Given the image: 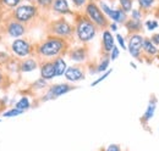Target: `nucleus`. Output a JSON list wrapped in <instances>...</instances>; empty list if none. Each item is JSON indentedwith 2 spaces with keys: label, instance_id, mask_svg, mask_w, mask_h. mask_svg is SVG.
Returning <instances> with one entry per match:
<instances>
[{
  "label": "nucleus",
  "instance_id": "f257e3e1",
  "mask_svg": "<svg viewBox=\"0 0 159 151\" xmlns=\"http://www.w3.org/2000/svg\"><path fill=\"white\" fill-rule=\"evenodd\" d=\"M69 51V41L62 38L47 36L40 43L34 45V57L40 61H52L65 55Z\"/></svg>",
  "mask_w": 159,
  "mask_h": 151
},
{
  "label": "nucleus",
  "instance_id": "f03ea898",
  "mask_svg": "<svg viewBox=\"0 0 159 151\" xmlns=\"http://www.w3.org/2000/svg\"><path fill=\"white\" fill-rule=\"evenodd\" d=\"M98 28L89 21V19L86 15H79L75 19V26H74V34L79 39V41L86 44L93 40L97 36Z\"/></svg>",
  "mask_w": 159,
  "mask_h": 151
},
{
  "label": "nucleus",
  "instance_id": "7ed1b4c3",
  "mask_svg": "<svg viewBox=\"0 0 159 151\" xmlns=\"http://www.w3.org/2000/svg\"><path fill=\"white\" fill-rule=\"evenodd\" d=\"M39 12L40 10L38 9L37 5L23 2V4H20L14 11H11L9 16L27 26L39 16Z\"/></svg>",
  "mask_w": 159,
  "mask_h": 151
},
{
  "label": "nucleus",
  "instance_id": "20e7f679",
  "mask_svg": "<svg viewBox=\"0 0 159 151\" xmlns=\"http://www.w3.org/2000/svg\"><path fill=\"white\" fill-rule=\"evenodd\" d=\"M84 15L89 19V21L98 28V29H107L109 26V19L100 10L99 5L94 0H88L84 5Z\"/></svg>",
  "mask_w": 159,
  "mask_h": 151
},
{
  "label": "nucleus",
  "instance_id": "39448f33",
  "mask_svg": "<svg viewBox=\"0 0 159 151\" xmlns=\"http://www.w3.org/2000/svg\"><path fill=\"white\" fill-rule=\"evenodd\" d=\"M48 32H49V36H54V37L69 40L74 37V26L66 19L60 17L49 23Z\"/></svg>",
  "mask_w": 159,
  "mask_h": 151
},
{
  "label": "nucleus",
  "instance_id": "423d86ee",
  "mask_svg": "<svg viewBox=\"0 0 159 151\" xmlns=\"http://www.w3.org/2000/svg\"><path fill=\"white\" fill-rule=\"evenodd\" d=\"M10 49H11L14 57H16L19 60L34 56V45L26 38L12 39V41L10 44Z\"/></svg>",
  "mask_w": 159,
  "mask_h": 151
},
{
  "label": "nucleus",
  "instance_id": "0eeeda50",
  "mask_svg": "<svg viewBox=\"0 0 159 151\" xmlns=\"http://www.w3.org/2000/svg\"><path fill=\"white\" fill-rule=\"evenodd\" d=\"M0 29H2V32L7 37L12 38V39L23 38L27 33V26L19 22V21H16V19H11L10 16L4 19V22L0 27Z\"/></svg>",
  "mask_w": 159,
  "mask_h": 151
},
{
  "label": "nucleus",
  "instance_id": "6e6552de",
  "mask_svg": "<svg viewBox=\"0 0 159 151\" xmlns=\"http://www.w3.org/2000/svg\"><path fill=\"white\" fill-rule=\"evenodd\" d=\"M76 89L75 85H71L70 83H59V84H53L50 87H48V90L42 95L40 101L45 102V101H50V100H55L62 95L70 93L71 90Z\"/></svg>",
  "mask_w": 159,
  "mask_h": 151
},
{
  "label": "nucleus",
  "instance_id": "1a4fd4ad",
  "mask_svg": "<svg viewBox=\"0 0 159 151\" xmlns=\"http://www.w3.org/2000/svg\"><path fill=\"white\" fill-rule=\"evenodd\" d=\"M99 7L107 19H111L118 24H124L127 19V14H125L120 7H111L104 1H99Z\"/></svg>",
  "mask_w": 159,
  "mask_h": 151
},
{
  "label": "nucleus",
  "instance_id": "9d476101",
  "mask_svg": "<svg viewBox=\"0 0 159 151\" xmlns=\"http://www.w3.org/2000/svg\"><path fill=\"white\" fill-rule=\"evenodd\" d=\"M143 39L144 37H142L141 34H131L129 39H127V50L130 53V55L134 58L141 60L142 56V44H143Z\"/></svg>",
  "mask_w": 159,
  "mask_h": 151
},
{
  "label": "nucleus",
  "instance_id": "9b49d317",
  "mask_svg": "<svg viewBox=\"0 0 159 151\" xmlns=\"http://www.w3.org/2000/svg\"><path fill=\"white\" fill-rule=\"evenodd\" d=\"M65 78L67 82H71V83H75V82H80L82 79H84V68L81 66V65H72V66H69L65 71Z\"/></svg>",
  "mask_w": 159,
  "mask_h": 151
},
{
  "label": "nucleus",
  "instance_id": "f8f14e48",
  "mask_svg": "<svg viewBox=\"0 0 159 151\" xmlns=\"http://www.w3.org/2000/svg\"><path fill=\"white\" fill-rule=\"evenodd\" d=\"M67 55L71 61H74L76 63H82V62H86V60L88 57V49L86 46H77V48L69 50Z\"/></svg>",
  "mask_w": 159,
  "mask_h": 151
},
{
  "label": "nucleus",
  "instance_id": "ddd939ff",
  "mask_svg": "<svg viewBox=\"0 0 159 151\" xmlns=\"http://www.w3.org/2000/svg\"><path fill=\"white\" fill-rule=\"evenodd\" d=\"M114 46H115V38L113 36V33L108 28L103 29V32H102V49H103V53L109 54Z\"/></svg>",
  "mask_w": 159,
  "mask_h": 151
},
{
  "label": "nucleus",
  "instance_id": "4468645a",
  "mask_svg": "<svg viewBox=\"0 0 159 151\" xmlns=\"http://www.w3.org/2000/svg\"><path fill=\"white\" fill-rule=\"evenodd\" d=\"M39 67V60L37 57H27L20 60V72L21 73H30L36 71Z\"/></svg>",
  "mask_w": 159,
  "mask_h": 151
},
{
  "label": "nucleus",
  "instance_id": "2eb2a0df",
  "mask_svg": "<svg viewBox=\"0 0 159 151\" xmlns=\"http://www.w3.org/2000/svg\"><path fill=\"white\" fill-rule=\"evenodd\" d=\"M39 73L40 78L45 80H52L55 78L54 72V65L53 61H40L39 62Z\"/></svg>",
  "mask_w": 159,
  "mask_h": 151
},
{
  "label": "nucleus",
  "instance_id": "dca6fc26",
  "mask_svg": "<svg viewBox=\"0 0 159 151\" xmlns=\"http://www.w3.org/2000/svg\"><path fill=\"white\" fill-rule=\"evenodd\" d=\"M50 10L54 11L55 14H59V15L72 14V11L70 9V4L67 0H53Z\"/></svg>",
  "mask_w": 159,
  "mask_h": 151
},
{
  "label": "nucleus",
  "instance_id": "f3484780",
  "mask_svg": "<svg viewBox=\"0 0 159 151\" xmlns=\"http://www.w3.org/2000/svg\"><path fill=\"white\" fill-rule=\"evenodd\" d=\"M157 102H158V100H157L156 95H152L151 99H149V101H148V105L146 107V111H144L142 118H141L142 122H148V121H151L154 117L156 110H157Z\"/></svg>",
  "mask_w": 159,
  "mask_h": 151
},
{
  "label": "nucleus",
  "instance_id": "a211bd4d",
  "mask_svg": "<svg viewBox=\"0 0 159 151\" xmlns=\"http://www.w3.org/2000/svg\"><path fill=\"white\" fill-rule=\"evenodd\" d=\"M126 31L130 33V34H139L142 28H143V23L142 21H136V19H127L126 22L124 23Z\"/></svg>",
  "mask_w": 159,
  "mask_h": 151
},
{
  "label": "nucleus",
  "instance_id": "6ab92c4d",
  "mask_svg": "<svg viewBox=\"0 0 159 151\" xmlns=\"http://www.w3.org/2000/svg\"><path fill=\"white\" fill-rule=\"evenodd\" d=\"M142 53L146 56H157V54L159 53L158 48L151 41L149 38H144L143 39V44H142Z\"/></svg>",
  "mask_w": 159,
  "mask_h": 151
},
{
  "label": "nucleus",
  "instance_id": "aec40b11",
  "mask_svg": "<svg viewBox=\"0 0 159 151\" xmlns=\"http://www.w3.org/2000/svg\"><path fill=\"white\" fill-rule=\"evenodd\" d=\"M52 61H53V65H54L55 77H61V76H64L66 68H67V63H66L65 58L62 56H60V57L54 58V60H52Z\"/></svg>",
  "mask_w": 159,
  "mask_h": 151
},
{
  "label": "nucleus",
  "instance_id": "412c9836",
  "mask_svg": "<svg viewBox=\"0 0 159 151\" xmlns=\"http://www.w3.org/2000/svg\"><path fill=\"white\" fill-rule=\"evenodd\" d=\"M20 4H22V0H0V7L4 12L14 11Z\"/></svg>",
  "mask_w": 159,
  "mask_h": 151
},
{
  "label": "nucleus",
  "instance_id": "4be33fe9",
  "mask_svg": "<svg viewBox=\"0 0 159 151\" xmlns=\"http://www.w3.org/2000/svg\"><path fill=\"white\" fill-rule=\"evenodd\" d=\"M110 66V58H109V54H104L99 62L96 65V73H104L105 71L109 70Z\"/></svg>",
  "mask_w": 159,
  "mask_h": 151
},
{
  "label": "nucleus",
  "instance_id": "5701e85b",
  "mask_svg": "<svg viewBox=\"0 0 159 151\" xmlns=\"http://www.w3.org/2000/svg\"><path fill=\"white\" fill-rule=\"evenodd\" d=\"M15 107L19 109V110H21V111H23V112H26V111H28V110L32 107V102H31L30 97L25 95V96H22L21 99L17 100Z\"/></svg>",
  "mask_w": 159,
  "mask_h": 151
},
{
  "label": "nucleus",
  "instance_id": "b1692460",
  "mask_svg": "<svg viewBox=\"0 0 159 151\" xmlns=\"http://www.w3.org/2000/svg\"><path fill=\"white\" fill-rule=\"evenodd\" d=\"M119 7L125 14H129L134 9V0H119Z\"/></svg>",
  "mask_w": 159,
  "mask_h": 151
},
{
  "label": "nucleus",
  "instance_id": "393cba45",
  "mask_svg": "<svg viewBox=\"0 0 159 151\" xmlns=\"http://www.w3.org/2000/svg\"><path fill=\"white\" fill-rule=\"evenodd\" d=\"M23 113H25L23 111H21V110L16 109V107H12V109H9V110L4 111V112L1 113V117H4V118H12V117L21 116Z\"/></svg>",
  "mask_w": 159,
  "mask_h": 151
},
{
  "label": "nucleus",
  "instance_id": "a878e982",
  "mask_svg": "<svg viewBox=\"0 0 159 151\" xmlns=\"http://www.w3.org/2000/svg\"><path fill=\"white\" fill-rule=\"evenodd\" d=\"M47 87H48V80H45L43 78H38L36 82H33L31 84V89H33V90H43Z\"/></svg>",
  "mask_w": 159,
  "mask_h": 151
},
{
  "label": "nucleus",
  "instance_id": "bb28decb",
  "mask_svg": "<svg viewBox=\"0 0 159 151\" xmlns=\"http://www.w3.org/2000/svg\"><path fill=\"white\" fill-rule=\"evenodd\" d=\"M139 6V10H144V11H148L153 7L156 0H137Z\"/></svg>",
  "mask_w": 159,
  "mask_h": 151
},
{
  "label": "nucleus",
  "instance_id": "cd10ccee",
  "mask_svg": "<svg viewBox=\"0 0 159 151\" xmlns=\"http://www.w3.org/2000/svg\"><path fill=\"white\" fill-rule=\"evenodd\" d=\"M53 0H36V5L39 10H50Z\"/></svg>",
  "mask_w": 159,
  "mask_h": 151
},
{
  "label": "nucleus",
  "instance_id": "c85d7f7f",
  "mask_svg": "<svg viewBox=\"0 0 159 151\" xmlns=\"http://www.w3.org/2000/svg\"><path fill=\"white\" fill-rule=\"evenodd\" d=\"M111 72H113V70H111V68H109L108 71H105V72H104L102 76H99V77H98V78H97L94 82H92V83H91V87H92V88H93V87H97V85H98L99 83H102L104 79H107V78L110 76V73H111Z\"/></svg>",
  "mask_w": 159,
  "mask_h": 151
},
{
  "label": "nucleus",
  "instance_id": "c756f323",
  "mask_svg": "<svg viewBox=\"0 0 159 151\" xmlns=\"http://www.w3.org/2000/svg\"><path fill=\"white\" fill-rule=\"evenodd\" d=\"M144 27L148 29V31H154V29H157L159 27V23L157 19H148V21H146V23H144Z\"/></svg>",
  "mask_w": 159,
  "mask_h": 151
},
{
  "label": "nucleus",
  "instance_id": "7c9ffc66",
  "mask_svg": "<svg viewBox=\"0 0 159 151\" xmlns=\"http://www.w3.org/2000/svg\"><path fill=\"white\" fill-rule=\"evenodd\" d=\"M142 11L139 9H132L130 11V19H136V21H142Z\"/></svg>",
  "mask_w": 159,
  "mask_h": 151
},
{
  "label": "nucleus",
  "instance_id": "2f4dec72",
  "mask_svg": "<svg viewBox=\"0 0 159 151\" xmlns=\"http://www.w3.org/2000/svg\"><path fill=\"white\" fill-rule=\"evenodd\" d=\"M119 56H120V49L115 45V46L111 49V51L109 53V58H110V61H115Z\"/></svg>",
  "mask_w": 159,
  "mask_h": 151
},
{
  "label": "nucleus",
  "instance_id": "473e14b6",
  "mask_svg": "<svg viewBox=\"0 0 159 151\" xmlns=\"http://www.w3.org/2000/svg\"><path fill=\"white\" fill-rule=\"evenodd\" d=\"M116 41H118V44H119V48H121L122 50H126V49H127L125 38L122 37L121 34H119V33H116Z\"/></svg>",
  "mask_w": 159,
  "mask_h": 151
},
{
  "label": "nucleus",
  "instance_id": "72a5a7b5",
  "mask_svg": "<svg viewBox=\"0 0 159 151\" xmlns=\"http://www.w3.org/2000/svg\"><path fill=\"white\" fill-rule=\"evenodd\" d=\"M71 1L76 9H82V7H84V5L87 4L88 0H71Z\"/></svg>",
  "mask_w": 159,
  "mask_h": 151
},
{
  "label": "nucleus",
  "instance_id": "f704fd0d",
  "mask_svg": "<svg viewBox=\"0 0 159 151\" xmlns=\"http://www.w3.org/2000/svg\"><path fill=\"white\" fill-rule=\"evenodd\" d=\"M6 79H7V75H5V73L2 72V70L0 68V88H4Z\"/></svg>",
  "mask_w": 159,
  "mask_h": 151
},
{
  "label": "nucleus",
  "instance_id": "c9c22d12",
  "mask_svg": "<svg viewBox=\"0 0 159 151\" xmlns=\"http://www.w3.org/2000/svg\"><path fill=\"white\" fill-rule=\"evenodd\" d=\"M105 151H121V148L118 144H110V145H108Z\"/></svg>",
  "mask_w": 159,
  "mask_h": 151
},
{
  "label": "nucleus",
  "instance_id": "e433bc0d",
  "mask_svg": "<svg viewBox=\"0 0 159 151\" xmlns=\"http://www.w3.org/2000/svg\"><path fill=\"white\" fill-rule=\"evenodd\" d=\"M108 29L113 33V32H118V29H119V26H118V23H115V22H111V23H109V26H108Z\"/></svg>",
  "mask_w": 159,
  "mask_h": 151
},
{
  "label": "nucleus",
  "instance_id": "4c0bfd02",
  "mask_svg": "<svg viewBox=\"0 0 159 151\" xmlns=\"http://www.w3.org/2000/svg\"><path fill=\"white\" fill-rule=\"evenodd\" d=\"M149 39H151V41H152V43H153L156 46H158V45H159V33L153 34V36L149 38Z\"/></svg>",
  "mask_w": 159,
  "mask_h": 151
},
{
  "label": "nucleus",
  "instance_id": "58836bf2",
  "mask_svg": "<svg viewBox=\"0 0 159 151\" xmlns=\"http://www.w3.org/2000/svg\"><path fill=\"white\" fill-rule=\"evenodd\" d=\"M4 15H5V12L2 11V9L0 7V27H1V24H2V22H4Z\"/></svg>",
  "mask_w": 159,
  "mask_h": 151
},
{
  "label": "nucleus",
  "instance_id": "ea45409f",
  "mask_svg": "<svg viewBox=\"0 0 159 151\" xmlns=\"http://www.w3.org/2000/svg\"><path fill=\"white\" fill-rule=\"evenodd\" d=\"M22 1H25L27 4H34L36 5V0H22Z\"/></svg>",
  "mask_w": 159,
  "mask_h": 151
},
{
  "label": "nucleus",
  "instance_id": "a19ab883",
  "mask_svg": "<svg viewBox=\"0 0 159 151\" xmlns=\"http://www.w3.org/2000/svg\"><path fill=\"white\" fill-rule=\"evenodd\" d=\"M131 67H134V68H137V66H136L134 62H131Z\"/></svg>",
  "mask_w": 159,
  "mask_h": 151
},
{
  "label": "nucleus",
  "instance_id": "79ce46f5",
  "mask_svg": "<svg viewBox=\"0 0 159 151\" xmlns=\"http://www.w3.org/2000/svg\"><path fill=\"white\" fill-rule=\"evenodd\" d=\"M157 16H158V17H159V9H158V10H157Z\"/></svg>",
  "mask_w": 159,
  "mask_h": 151
}]
</instances>
